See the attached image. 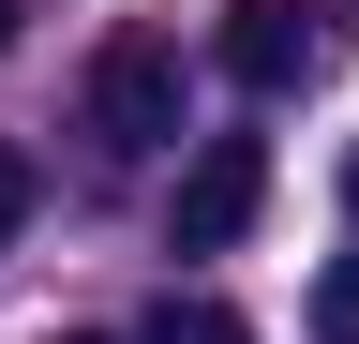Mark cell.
Here are the masks:
<instances>
[{"mask_svg": "<svg viewBox=\"0 0 359 344\" xmlns=\"http://www.w3.org/2000/svg\"><path fill=\"white\" fill-rule=\"evenodd\" d=\"M90 135L105 150H180V46L165 30H120L90 60Z\"/></svg>", "mask_w": 359, "mask_h": 344, "instance_id": "cell-1", "label": "cell"}, {"mask_svg": "<svg viewBox=\"0 0 359 344\" xmlns=\"http://www.w3.org/2000/svg\"><path fill=\"white\" fill-rule=\"evenodd\" d=\"M255 209H269V150H255V135H210L195 165H180V209H165V240H180V254H224V240L255 225Z\"/></svg>", "mask_w": 359, "mask_h": 344, "instance_id": "cell-2", "label": "cell"}, {"mask_svg": "<svg viewBox=\"0 0 359 344\" xmlns=\"http://www.w3.org/2000/svg\"><path fill=\"white\" fill-rule=\"evenodd\" d=\"M314 60H330L314 0H224V75H240V90H299Z\"/></svg>", "mask_w": 359, "mask_h": 344, "instance_id": "cell-3", "label": "cell"}, {"mask_svg": "<svg viewBox=\"0 0 359 344\" xmlns=\"http://www.w3.org/2000/svg\"><path fill=\"white\" fill-rule=\"evenodd\" d=\"M135 344H255V329H240V315H224V299H165V315H150V329H135Z\"/></svg>", "mask_w": 359, "mask_h": 344, "instance_id": "cell-4", "label": "cell"}, {"mask_svg": "<svg viewBox=\"0 0 359 344\" xmlns=\"http://www.w3.org/2000/svg\"><path fill=\"white\" fill-rule=\"evenodd\" d=\"M314 344H359V254L314 270Z\"/></svg>", "mask_w": 359, "mask_h": 344, "instance_id": "cell-5", "label": "cell"}, {"mask_svg": "<svg viewBox=\"0 0 359 344\" xmlns=\"http://www.w3.org/2000/svg\"><path fill=\"white\" fill-rule=\"evenodd\" d=\"M15 225H30V150L0 135V240H15Z\"/></svg>", "mask_w": 359, "mask_h": 344, "instance_id": "cell-6", "label": "cell"}, {"mask_svg": "<svg viewBox=\"0 0 359 344\" xmlns=\"http://www.w3.org/2000/svg\"><path fill=\"white\" fill-rule=\"evenodd\" d=\"M344 209H359V150H344Z\"/></svg>", "mask_w": 359, "mask_h": 344, "instance_id": "cell-7", "label": "cell"}, {"mask_svg": "<svg viewBox=\"0 0 359 344\" xmlns=\"http://www.w3.org/2000/svg\"><path fill=\"white\" fill-rule=\"evenodd\" d=\"M0 46H15V0H0Z\"/></svg>", "mask_w": 359, "mask_h": 344, "instance_id": "cell-8", "label": "cell"}, {"mask_svg": "<svg viewBox=\"0 0 359 344\" xmlns=\"http://www.w3.org/2000/svg\"><path fill=\"white\" fill-rule=\"evenodd\" d=\"M60 344H90V329H60Z\"/></svg>", "mask_w": 359, "mask_h": 344, "instance_id": "cell-9", "label": "cell"}]
</instances>
